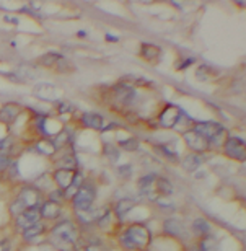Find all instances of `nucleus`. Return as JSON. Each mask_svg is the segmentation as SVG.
Here are the masks:
<instances>
[{
    "label": "nucleus",
    "instance_id": "nucleus-31",
    "mask_svg": "<svg viewBox=\"0 0 246 251\" xmlns=\"http://www.w3.org/2000/svg\"><path fill=\"white\" fill-rule=\"evenodd\" d=\"M13 158L10 155H5V153H0V172H7L8 167L12 165Z\"/></svg>",
    "mask_w": 246,
    "mask_h": 251
},
{
    "label": "nucleus",
    "instance_id": "nucleus-6",
    "mask_svg": "<svg viewBox=\"0 0 246 251\" xmlns=\"http://www.w3.org/2000/svg\"><path fill=\"white\" fill-rule=\"evenodd\" d=\"M222 150H223V153L232 160H237V162H245L246 160L245 140L242 137H238V135H228Z\"/></svg>",
    "mask_w": 246,
    "mask_h": 251
},
{
    "label": "nucleus",
    "instance_id": "nucleus-26",
    "mask_svg": "<svg viewBox=\"0 0 246 251\" xmlns=\"http://www.w3.org/2000/svg\"><path fill=\"white\" fill-rule=\"evenodd\" d=\"M118 147L125 150V152H137V150H139V140L135 137H127L124 140H119Z\"/></svg>",
    "mask_w": 246,
    "mask_h": 251
},
{
    "label": "nucleus",
    "instance_id": "nucleus-2",
    "mask_svg": "<svg viewBox=\"0 0 246 251\" xmlns=\"http://www.w3.org/2000/svg\"><path fill=\"white\" fill-rule=\"evenodd\" d=\"M152 242V235L150 230L142 224H132L119 237V243L121 247L127 251H144Z\"/></svg>",
    "mask_w": 246,
    "mask_h": 251
},
{
    "label": "nucleus",
    "instance_id": "nucleus-11",
    "mask_svg": "<svg viewBox=\"0 0 246 251\" xmlns=\"http://www.w3.org/2000/svg\"><path fill=\"white\" fill-rule=\"evenodd\" d=\"M33 93L36 95L38 98L44 100V101L57 103L59 100L62 98V90L57 88L56 85H52V83H38L36 87H34Z\"/></svg>",
    "mask_w": 246,
    "mask_h": 251
},
{
    "label": "nucleus",
    "instance_id": "nucleus-5",
    "mask_svg": "<svg viewBox=\"0 0 246 251\" xmlns=\"http://www.w3.org/2000/svg\"><path fill=\"white\" fill-rule=\"evenodd\" d=\"M184 116V111L176 104H165L157 118V124L163 129H174Z\"/></svg>",
    "mask_w": 246,
    "mask_h": 251
},
{
    "label": "nucleus",
    "instance_id": "nucleus-15",
    "mask_svg": "<svg viewBox=\"0 0 246 251\" xmlns=\"http://www.w3.org/2000/svg\"><path fill=\"white\" fill-rule=\"evenodd\" d=\"M41 219L43 220H57L62 215V205L52 201H44L41 204Z\"/></svg>",
    "mask_w": 246,
    "mask_h": 251
},
{
    "label": "nucleus",
    "instance_id": "nucleus-7",
    "mask_svg": "<svg viewBox=\"0 0 246 251\" xmlns=\"http://www.w3.org/2000/svg\"><path fill=\"white\" fill-rule=\"evenodd\" d=\"M181 135H183V140H184L186 147H188V149L191 150V152L202 155L204 152H209V150H210V147H209V140H207V139H204L202 135H199L197 132H194L193 129L183 130Z\"/></svg>",
    "mask_w": 246,
    "mask_h": 251
},
{
    "label": "nucleus",
    "instance_id": "nucleus-3",
    "mask_svg": "<svg viewBox=\"0 0 246 251\" xmlns=\"http://www.w3.org/2000/svg\"><path fill=\"white\" fill-rule=\"evenodd\" d=\"M109 97L114 100V103L121 108H132L135 101H137L139 95H137V90L130 85L124 83V82H119L116 85H113L111 90H109Z\"/></svg>",
    "mask_w": 246,
    "mask_h": 251
},
{
    "label": "nucleus",
    "instance_id": "nucleus-22",
    "mask_svg": "<svg viewBox=\"0 0 246 251\" xmlns=\"http://www.w3.org/2000/svg\"><path fill=\"white\" fill-rule=\"evenodd\" d=\"M163 228H165V232H167V235H172V237H178L184 230L183 224L176 219H167L163 224Z\"/></svg>",
    "mask_w": 246,
    "mask_h": 251
},
{
    "label": "nucleus",
    "instance_id": "nucleus-29",
    "mask_svg": "<svg viewBox=\"0 0 246 251\" xmlns=\"http://www.w3.org/2000/svg\"><path fill=\"white\" fill-rule=\"evenodd\" d=\"M48 198H49V201H52V202H57V204H62L65 199V193L62 189H59V188H56V189H52L51 193L48 194Z\"/></svg>",
    "mask_w": 246,
    "mask_h": 251
},
{
    "label": "nucleus",
    "instance_id": "nucleus-18",
    "mask_svg": "<svg viewBox=\"0 0 246 251\" xmlns=\"http://www.w3.org/2000/svg\"><path fill=\"white\" fill-rule=\"evenodd\" d=\"M179 163H181V167L186 170V172L193 173V172H196V170H199L200 165L204 163V157H202V155H199V153L191 152L188 155H184Z\"/></svg>",
    "mask_w": 246,
    "mask_h": 251
},
{
    "label": "nucleus",
    "instance_id": "nucleus-21",
    "mask_svg": "<svg viewBox=\"0 0 246 251\" xmlns=\"http://www.w3.org/2000/svg\"><path fill=\"white\" fill-rule=\"evenodd\" d=\"M62 57L64 56L61 52H46V54H43V56L38 59V64L41 65V67L54 69V67H56V64L61 61Z\"/></svg>",
    "mask_w": 246,
    "mask_h": 251
},
{
    "label": "nucleus",
    "instance_id": "nucleus-33",
    "mask_svg": "<svg viewBox=\"0 0 246 251\" xmlns=\"http://www.w3.org/2000/svg\"><path fill=\"white\" fill-rule=\"evenodd\" d=\"M0 251H10V242H8V240H0Z\"/></svg>",
    "mask_w": 246,
    "mask_h": 251
},
{
    "label": "nucleus",
    "instance_id": "nucleus-14",
    "mask_svg": "<svg viewBox=\"0 0 246 251\" xmlns=\"http://www.w3.org/2000/svg\"><path fill=\"white\" fill-rule=\"evenodd\" d=\"M75 172H77V170H67V168L56 170V172L52 173V179H54V183L57 184V188L62 191H67L74 181Z\"/></svg>",
    "mask_w": 246,
    "mask_h": 251
},
{
    "label": "nucleus",
    "instance_id": "nucleus-10",
    "mask_svg": "<svg viewBox=\"0 0 246 251\" xmlns=\"http://www.w3.org/2000/svg\"><path fill=\"white\" fill-rule=\"evenodd\" d=\"M191 129H193L194 132H197L199 135H202L204 139L210 140L215 134L220 132V130L225 127H223V124L219 121H194L191 124Z\"/></svg>",
    "mask_w": 246,
    "mask_h": 251
},
{
    "label": "nucleus",
    "instance_id": "nucleus-19",
    "mask_svg": "<svg viewBox=\"0 0 246 251\" xmlns=\"http://www.w3.org/2000/svg\"><path fill=\"white\" fill-rule=\"evenodd\" d=\"M70 140H72V134H70V130L67 127H64L59 130L57 134H54V137L51 139V144L54 145L56 150H62L70 144Z\"/></svg>",
    "mask_w": 246,
    "mask_h": 251
},
{
    "label": "nucleus",
    "instance_id": "nucleus-34",
    "mask_svg": "<svg viewBox=\"0 0 246 251\" xmlns=\"http://www.w3.org/2000/svg\"><path fill=\"white\" fill-rule=\"evenodd\" d=\"M77 36L83 38V36H87V34H85V31H78V33H77Z\"/></svg>",
    "mask_w": 246,
    "mask_h": 251
},
{
    "label": "nucleus",
    "instance_id": "nucleus-28",
    "mask_svg": "<svg viewBox=\"0 0 246 251\" xmlns=\"http://www.w3.org/2000/svg\"><path fill=\"white\" fill-rule=\"evenodd\" d=\"M74 64L69 61V59H65V57H62L61 61H59L57 64H56V67H54V70L56 72H59V74H67V72H74Z\"/></svg>",
    "mask_w": 246,
    "mask_h": 251
},
{
    "label": "nucleus",
    "instance_id": "nucleus-30",
    "mask_svg": "<svg viewBox=\"0 0 246 251\" xmlns=\"http://www.w3.org/2000/svg\"><path fill=\"white\" fill-rule=\"evenodd\" d=\"M104 153H106V157L109 160H118L119 158V147H118V144L116 145H111V144H106L104 145Z\"/></svg>",
    "mask_w": 246,
    "mask_h": 251
},
{
    "label": "nucleus",
    "instance_id": "nucleus-23",
    "mask_svg": "<svg viewBox=\"0 0 246 251\" xmlns=\"http://www.w3.org/2000/svg\"><path fill=\"white\" fill-rule=\"evenodd\" d=\"M193 230L197 235H200V237H205V235H209L210 232H212V224H210L209 220L199 217L193 222Z\"/></svg>",
    "mask_w": 246,
    "mask_h": 251
},
{
    "label": "nucleus",
    "instance_id": "nucleus-8",
    "mask_svg": "<svg viewBox=\"0 0 246 251\" xmlns=\"http://www.w3.org/2000/svg\"><path fill=\"white\" fill-rule=\"evenodd\" d=\"M25 108L17 101H8L0 106V124L3 126H12L18 121V118L22 116Z\"/></svg>",
    "mask_w": 246,
    "mask_h": 251
},
{
    "label": "nucleus",
    "instance_id": "nucleus-16",
    "mask_svg": "<svg viewBox=\"0 0 246 251\" xmlns=\"http://www.w3.org/2000/svg\"><path fill=\"white\" fill-rule=\"evenodd\" d=\"M139 56L147 62H153V61H158L160 56H162V49L157 44H152V43H142L140 44V52Z\"/></svg>",
    "mask_w": 246,
    "mask_h": 251
},
{
    "label": "nucleus",
    "instance_id": "nucleus-32",
    "mask_svg": "<svg viewBox=\"0 0 246 251\" xmlns=\"http://www.w3.org/2000/svg\"><path fill=\"white\" fill-rule=\"evenodd\" d=\"M118 173L121 178H129L130 175H132V167H130V165H123V167L118 168Z\"/></svg>",
    "mask_w": 246,
    "mask_h": 251
},
{
    "label": "nucleus",
    "instance_id": "nucleus-13",
    "mask_svg": "<svg viewBox=\"0 0 246 251\" xmlns=\"http://www.w3.org/2000/svg\"><path fill=\"white\" fill-rule=\"evenodd\" d=\"M80 124L87 129L92 130H106L108 129V121L104 119V116L93 111H87L80 116Z\"/></svg>",
    "mask_w": 246,
    "mask_h": 251
},
{
    "label": "nucleus",
    "instance_id": "nucleus-1",
    "mask_svg": "<svg viewBox=\"0 0 246 251\" xmlns=\"http://www.w3.org/2000/svg\"><path fill=\"white\" fill-rule=\"evenodd\" d=\"M80 232L77 224L72 220H62L49 232V243L57 251H77Z\"/></svg>",
    "mask_w": 246,
    "mask_h": 251
},
{
    "label": "nucleus",
    "instance_id": "nucleus-12",
    "mask_svg": "<svg viewBox=\"0 0 246 251\" xmlns=\"http://www.w3.org/2000/svg\"><path fill=\"white\" fill-rule=\"evenodd\" d=\"M39 209H41V207H28V209H25L20 215H17L15 224H17V227L22 230V232L25 228H28V227H31V225L38 224L39 220H43L41 219V210H39Z\"/></svg>",
    "mask_w": 246,
    "mask_h": 251
},
{
    "label": "nucleus",
    "instance_id": "nucleus-17",
    "mask_svg": "<svg viewBox=\"0 0 246 251\" xmlns=\"http://www.w3.org/2000/svg\"><path fill=\"white\" fill-rule=\"evenodd\" d=\"M48 232V225L44 220H39L38 224L31 225V227L25 228L22 232V238L25 240V242H33L34 238H39L41 235H44Z\"/></svg>",
    "mask_w": 246,
    "mask_h": 251
},
{
    "label": "nucleus",
    "instance_id": "nucleus-25",
    "mask_svg": "<svg viewBox=\"0 0 246 251\" xmlns=\"http://www.w3.org/2000/svg\"><path fill=\"white\" fill-rule=\"evenodd\" d=\"M228 135H230V134L227 132V129H222L220 132L215 134L214 137L209 140V147H210V150H215V149H220V150H222L223 144H225V140H227Z\"/></svg>",
    "mask_w": 246,
    "mask_h": 251
},
{
    "label": "nucleus",
    "instance_id": "nucleus-9",
    "mask_svg": "<svg viewBox=\"0 0 246 251\" xmlns=\"http://www.w3.org/2000/svg\"><path fill=\"white\" fill-rule=\"evenodd\" d=\"M17 199H20L23 202L25 207H41L43 201V193L36 186H25L20 194L17 196Z\"/></svg>",
    "mask_w": 246,
    "mask_h": 251
},
{
    "label": "nucleus",
    "instance_id": "nucleus-24",
    "mask_svg": "<svg viewBox=\"0 0 246 251\" xmlns=\"http://www.w3.org/2000/svg\"><path fill=\"white\" fill-rule=\"evenodd\" d=\"M157 194L158 198H168L173 194V184L168 181L167 178L158 176L157 178Z\"/></svg>",
    "mask_w": 246,
    "mask_h": 251
},
{
    "label": "nucleus",
    "instance_id": "nucleus-20",
    "mask_svg": "<svg viewBox=\"0 0 246 251\" xmlns=\"http://www.w3.org/2000/svg\"><path fill=\"white\" fill-rule=\"evenodd\" d=\"M137 201L135 199H130V198H123V199H119L116 205H114V209H113V212L114 215H118V217H123V215H125L127 212H130V210L134 209V205Z\"/></svg>",
    "mask_w": 246,
    "mask_h": 251
},
{
    "label": "nucleus",
    "instance_id": "nucleus-4",
    "mask_svg": "<svg viewBox=\"0 0 246 251\" xmlns=\"http://www.w3.org/2000/svg\"><path fill=\"white\" fill-rule=\"evenodd\" d=\"M95 198H97V188L93 184L83 183L70 201H72V205L77 212H88L93 207Z\"/></svg>",
    "mask_w": 246,
    "mask_h": 251
},
{
    "label": "nucleus",
    "instance_id": "nucleus-27",
    "mask_svg": "<svg viewBox=\"0 0 246 251\" xmlns=\"http://www.w3.org/2000/svg\"><path fill=\"white\" fill-rule=\"evenodd\" d=\"M56 113L57 114H72V113H75V104L67 101V100H59L56 103Z\"/></svg>",
    "mask_w": 246,
    "mask_h": 251
}]
</instances>
